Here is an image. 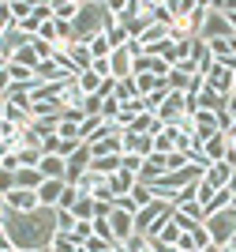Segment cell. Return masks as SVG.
Here are the masks:
<instances>
[{
  "mask_svg": "<svg viewBox=\"0 0 236 252\" xmlns=\"http://www.w3.org/2000/svg\"><path fill=\"white\" fill-rule=\"evenodd\" d=\"M120 169H128V173H135V177H139V169H143V158H139V155H120Z\"/></svg>",
  "mask_w": 236,
  "mask_h": 252,
  "instance_id": "obj_41",
  "label": "cell"
},
{
  "mask_svg": "<svg viewBox=\"0 0 236 252\" xmlns=\"http://www.w3.org/2000/svg\"><path fill=\"white\" fill-rule=\"evenodd\" d=\"M161 128H165V125L157 121L154 113H143V117H135L124 132H139V136H150V139H154V136H161Z\"/></svg>",
  "mask_w": 236,
  "mask_h": 252,
  "instance_id": "obj_17",
  "label": "cell"
},
{
  "mask_svg": "<svg viewBox=\"0 0 236 252\" xmlns=\"http://www.w3.org/2000/svg\"><path fill=\"white\" fill-rule=\"evenodd\" d=\"M116 102H131V98H139V91H135V79H131V75H128V79H116Z\"/></svg>",
  "mask_w": 236,
  "mask_h": 252,
  "instance_id": "obj_32",
  "label": "cell"
},
{
  "mask_svg": "<svg viewBox=\"0 0 236 252\" xmlns=\"http://www.w3.org/2000/svg\"><path fill=\"white\" fill-rule=\"evenodd\" d=\"M75 83H79V91H82V94H98L105 79H98L94 72H82V75H75Z\"/></svg>",
  "mask_w": 236,
  "mask_h": 252,
  "instance_id": "obj_33",
  "label": "cell"
},
{
  "mask_svg": "<svg viewBox=\"0 0 236 252\" xmlns=\"http://www.w3.org/2000/svg\"><path fill=\"white\" fill-rule=\"evenodd\" d=\"M8 91H11V75H8V68H4V72H0V98L8 94Z\"/></svg>",
  "mask_w": 236,
  "mask_h": 252,
  "instance_id": "obj_50",
  "label": "cell"
},
{
  "mask_svg": "<svg viewBox=\"0 0 236 252\" xmlns=\"http://www.w3.org/2000/svg\"><path fill=\"white\" fill-rule=\"evenodd\" d=\"M229 192L236 196V169H233V181H229Z\"/></svg>",
  "mask_w": 236,
  "mask_h": 252,
  "instance_id": "obj_54",
  "label": "cell"
},
{
  "mask_svg": "<svg viewBox=\"0 0 236 252\" xmlns=\"http://www.w3.org/2000/svg\"><path fill=\"white\" fill-rule=\"evenodd\" d=\"M11 189H15V173H8V169H0V196H8Z\"/></svg>",
  "mask_w": 236,
  "mask_h": 252,
  "instance_id": "obj_47",
  "label": "cell"
},
{
  "mask_svg": "<svg viewBox=\"0 0 236 252\" xmlns=\"http://www.w3.org/2000/svg\"><path fill=\"white\" fill-rule=\"evenodd\" d=\"M0 226L8 230L11 245L19 252H30V249H49V241L56 237V215L52 211H34V215H15V211H4Z\"/></svg>",
  "mask_w": 236,
  "mask_h": 252,
  "instance_id": "obj_1",
  "label": "cell"
},
{
  "mask_svg": "<svg viewBox=\"0 0 236 252\" xmlns=\"http://www.w3.org/2000/svg\"><path fill=\"white\" fill-rule=\"evenodd\" d=\"M30 252H49V249H30Z\"/></svg>",
  "mask_w": 236,
  "mask_h": 252,
  "instance_id": "obj_58",
  "label": "cell"
},
{
  "mask_svg": "<svg viewBox=\"0 0 236 252\" xmlns=\"http://www.w3.org/2000/svg\"><path fill=\"white\" fill-rule=\"evenodd\" d=\"M113 207H116V211H128V215H135V211H139V203H135L131 196H116Z\"/></svg>",
  "mask_w": 236,
  "mask_h": 252,
  "instance_id": "obj_46",
  "label": "cell"
},
{
  "mask_svg": "<svg viewBox=\"0 0 236 252\" xmlns=\"http://www.w3.org/2000/svg\"><path fill=\"white\" fill-rule=\"evenodd\" d=\"M173 222L180 226V233H191V230H199V222H191V219H184L180 211H173Z\"/></svg>",
  "mask_w": 236,
  "mask_h": 252,
  "instance_id": "obj_45",
  "label": "cell"
},
{
  "mask_svg": "<svg viewBox=\"0 0 236 252\" xmlns=\"http://www.w3.org/2000/svg\"><path fill=\"white\" fill-rule=\"evenodd\" d=\"M135 185H139V177H135V173H128V169H116L113 177H109V189H113V196H131Z\"/></svg>",
  "mask_w": 236,
  "mask_h": 252,
  "instance_id": "obj_21",
  "label": "cell"
},
{
  "mask_svg": "<svg viewBox=\"0 0 236 252\" xmlns=\"http://www.w3.org/2000/svg\"><path fill=\"white\" fill-rule=\"evenodd\" d=\"M131 200L139 203V207H150V203H154L157 196H154V192H150V185H143V181H139V185H135V189H131Z\"/></svg>",
  "mask_w": 236,
  "mask_h": 252,
  "instance_id": "obj_39",
  "label": "cell"
},
{
  "mask_svg": "<svg viewBox=\"0 0 236 252\" xmlns=\"http://www.w3.org/2000/svg\"><path fill=\"white\" fill-rule=\"evenodd\" d=\"M165 173H169V166H165V155H146L143 158V169H139V181H143V185H154L157 177H165Z\"/></svg>",
  "mask_w": 236,
  "mask_h": 252,
  "instance_id": "obj_12",
  "label": "cell"
},
{
  "mask_svg": "<svg viewBox=\"0 0 236 252\" xmlns=\"http://www.w3.org/2000/svg\"><path fill=\"white\" fill-rule=\"evenodd\" d=\"M180 237H184V233H180V226H176V222L169 219V222H165V230L157 233L154 241H157V245H165V249H176V241H180Z\"/></svg>",
  "mask_w": 236,
  "mask_h": 252,
  "instance_id": "obj_30",
  "label": "cell"
},
{
  "mask_svg": "<svg viewBox=\"0 0 236 252\" xmlns=\"http://www.w3.org/2000/svg\"><path fill=\"white\" fill-rule=\"evenodd\" d=\"M225 139H229V143H236V121H233V125L225 128Z\"/></svg>",
  "mask_w": 236,
  "mask_h": 252,
  "instance_id": "obj_52",
  "label": "cell"
},
{
  "mask_svg": "<svg viewBox=\"0 0 236 252\" xmlns=\"http://www.w3.org/2000/svg\"><path fill=\"white\" fill-rule=\"evenodd\" d=\"M82 11V0H52V19L56 23H75Z\"/></svg>",
  "mask_w": 236,
  "mask_h": 252,
  "instance_id": "obj_19",
  "label": "cell"
},
{
  "mask_svg": "<svg viewBox=\"0 0 236 252\" xmlns=\"http://www.w3.org/2000/svg\"><path fill=\"white\" fill-rule=\"evenodd\" d=\"M60 102H30V117H60Z\"/></svg>",
  "mask_w": 236,
  "mask_h": 252,
  "instance_id": "obj_34",
  "label": "cell"
},
{
  "mask_svg": "<svg viewBox=\"0 0 236 252\" xmlns=\"http://www.w3.org/2000/svg\"><path fill=\"white\" fill-rule=\"evenodd\" d=\"M86 169H90V147L82 143V147H75L72 155H68V177H64V181H68V185H75Z\"/></svg>",
  "mask_w": 236,
  "mask_h": 252,
  "instance_id": "obj_8",
  "label": "cell"
},
{
  "mask_svg": "<svg viewBox=\"0 0 236 252\" xmlns=\"http://www.w3.org/2000/svg\"><path fill=\"white\" fill-rule=\"evenodd\" d=\"M64 189H68V181H41V189H38V203H41L45 211H56V207H60Z\"/></svg>",
  "mask_w": 236,
  "mask_h": 252,
  "instance_id": "obj_9",
  "label": "cell"
},
{
  "mask_svg": "<svg viewBox=\"0 0 236 252\" xmlns=\"http://www.w3.org/2000/svg\"><path fill=\"white\" fill-rule=\"evenodd\" d=\"M203 252H225V249H221V245H206Z\"/></svg>",
  "mask_w": 236,
  "mask_h": 252,
  "instance_id": "obj_53",
  "label": "cell"
},
{
  "mask_svg": "<svg viewBox=\"0 0 236 252\" xmlns=\"http://www.w3.org/2000/svg\"><path fill=\"white\" fill-rule=\"evenodd\" d=\"M34 15V0H11V19L23 23V19H30Z\"/></svg>",
  "mask_w": 236,
  "mask_h": 252,
  "instance_id": "obj_37",
  "label": "cell"
},
{
  "mask_svg": "<svg viewBox=\"0 0 236 252\" xmlns=\"http://www.w3.org/2000/svg\"><path fill=\"white\" fill-rule=\"evenodd\" d=\"M102 109H105L102 94H86V102H82V117H102Z\"/></svg>",
  "mask_w": 236,
  "mask_h": 252,
  "instance_id": "obj_40",
  "label": "cell"
},
{
  "mask_svg": "<svg viewBox=\"0 0 236 252\" xmlns=\"http://www.w3.org/2000/svg\"><path fill=\"white\" fill-rule=\"evenodd\" d=\"M90 230H94V237H102V241L120 245V241H116V233H113V222H109V215H98V219L90 222Z\"/></svg>",
  "mask_w": 236,
  "mask_h": 252,
  "instance_id": "obj_27",
  "label": "cell"
},
{
  "mask_svg": "<svg viewBox=\"0 0 236 252\" xmlns=\"http://www.w3.org/2000/svg\"><path fill=\"white\" fill-rule=\"evenodd\" d=\"M206 230H210V241L225 249L229 237L236 233V211L225 207V211H217V215H210V219H206Z\"/></svg>",
  "mask_w": 236,
  "mask_h": 252,
  "instance_id": "obj_2",
  "label": "cell"
},
{
  "mask_svg": "<svg viewBox=\"0 0 236 252\" xmlns=\"http://www.w3.org/2000/svg\"><path fill=\"white\" fill-rule=\"evenodd\" d=\"M195 4H199V0H169V8H173V19H191Z\"/></svg>",
  "mask_w": 236,
  "mask_h": 252,
  "instance_id": "obj_36",
  "label": "cell"
},
{
  "mask_svg": "<svg viewBox=\"0 0 236 252\" xmlns=\"http://www.w3.org/2000/svg\"><path fill=\"white\" fill-rule=\"evenodd\" d=\"M4 203H8V211H15V215H34V211H41L38 192H30V189H11L8 196H4Z\"/></svg>",
  "mask_w": 236,
  "mask_h": 252,
  "instance_id": "obj_5",
  "label": "cell"
},
{
  "mask_svg": "<svg viewBox=\"0 0 236 252\" xmlns=\"http://www.w3.org/2000/svg\"><path fill=\"white\" fill-rule=\"evenodd\" d=\"M79 196H82V192L75 189V185H68V189H64V196H60V207H64V211H72V207H75V200H79Z\"/></svg>",
  "mask_w": 236,
  "mask_h": 252,
  "instance_id": "obj_42",
  "label": "cell"
},
{
  "mask_svg": "<svg viewBox=\"0 0 236 252\" xmlns=\"http://www.w3.org/2000/svg\"><path fill=\"white\" fill-rule=\"evenodd\" d=\"M225 113H229V117H233V121H236V91H233V94L225 98Z\"/></svg>",
  "mask_w": 236,
  "mask_h": 252,
  "instance_id": "obj_51",
  "label": "cell"
},
{
  "mask_svg": "<svg viewBox=\"0 0 236 252\" xmlns=\"http://www.w3.org/2000/svg\"><path fill=\"white\" fill-rule=\"evenodd\" d=\"M105 34H109V45H113V53L116 49H128V42H131V31L128 27H120V23H105Z\"/></svg>",
  "mask_w": 236,
  "mask_h": 252,
  "instance_id": "obj_22",
  "label": "cell"
},
{
  "mask_svg": "<svg viewBox=\"0 0 236 252\" xmlns=\"http://www.w3.org/2000/svg\"><path fill=\"white\" fill-rule=\"evenodd\" d=\"M109 222H113V233H116V241H128V237H131L135 233V215H128V211H109Z\"/></svg>",
  "mask_w": 236,
  "mask_h": 252,
  "instance_id": "obj_16",
  "label": "cell"
},
{
  "mask_svg": "<svg viewBox=\"0 0 236 252\" xmlns=\"http://www.w3.org/2000/svg\"><path fill=\"white\" fill-rule=\"evenodd\" d=\"M139 42H143V49H154V45L169 42V27H161V23H146L143 34H139Z\"/></svg>",
  "mask_w": 236,
  "mask_h": 252,
  "instance_id": "obj_20",
  "label": "cell"
},
{
  "mask_svg": "<svg viewBox=\"0 0 236 252\" xmlns=\"http://www.w3.org/2000/svg\"><path fill=\"white\" fill-rule=\"evenodd\" d=\"M120 147H124V155L146 158V155H154V139H150V136H139V132H120Z\"/></svg>",
  "mask_w": 236,
  "mask_h": 252,
  "instance_id": "obj_7",
  "label": "cell"
},
{
  "mask_svg": "<svg viewBox=\"0 0 236 252\" xmlns=\"http://www.w3.org/2000/svg\"><path fill=\"white\" fill-rule=\"evenodd\" d=\"M68 57H72V64H75V72H90V64H94V57H90V49H86V42H79V38H72L68 45H60Z\"/></svg>",
  "mask_w": 236,
  "mask_h": 252,
  "instance_id": "obj_10",
  "label": "cell"
},
{
  "mask_svg": "<svg viewBox=\"0 0 236 252\" xmlns=\"http://www.w3.org/2000/svg\"><path fill=\"white\" fill-rule=\"evenodd\" d=\"M229 203H233V192H229V189H217L214 196H210V200L203 203V211H206V219H210V215H217V211H225Z\"/></svg>",
  "mask_w": 236,
  "mask_h": 252,
  "instance_id": "obj_26",
  "label": "cell"
},
{
  "mask_svg": "<svg viewBox=\"0 0 236 252\" xmlns=\"http://www.w3.org/2000/svg\"><path fill=\"white\" fill-rule=\"evenodd\" d=\"M41 181H45V177H41L38 169H26V166H23L19 173H15V189H30V192H38V189H41Z\"/></svg>",
  "mask_w": 236,
  "mask_h": 252,
  "instance_id": "obj_29",
  "label": "cell"
},
{
  "mask_svg": "<svg viewBox=\"0 0 236 252\" xmlns=\"http://www.w3.org/2000/svg\"><path fill=\"white\" fill-rule=\"evenodd\" d=\"M82 102H86V94L79 91L75 79H68V83L60 87V109L64 113H82Z\"/></svg>",
  "mask_w": 236,
  "mask_h": 252,
  "instance_id": "obj_11",
  "label": "cell"
},
{
  "mask_svg": "<svg viewBox=\"0 0 236 252\" xmlns=\"http://www.w3.org/2000/svg\"><path fill=\"white\" fill-rule=\"evenodd\" d=\"M203 151H206V158H210V162H225V151H229L225 132H221V136H214V139H206Z\"/></svg>",
  "mask_w": 236,
  "mask_h": 252,
  "instance_id": "obj_28",
  "label": "cell"
},
{
  "mask_svg": "<svg viewBox=\"0 0 236 252\" xmlns=\"http://www.w3.org/2000/svg\"><path fill=\"white\" fill-rule=\"evenodd\" d=\"M225 249H236V233H233V237H229V245H225Z\"/></svg>",
  "mask_w": 236,
  "mask_h": 252,
  "instance_id": "obj_56",
  "label": "cell"
},
{
  "mask_svg": "<svg viewBox=\"0 0 236 252\" xmlns=\"http://www.w3.org/2000/svg\"><path fill=\"white\" fill-rule=\"evenodd\" d=\"M52 215H56V233H72L75 226H79V222H75V215H72V211H64V207H56Z\"/></svg>",
  "mask_w": 236,
  "mask_h": 252,
  "instance_id": "obj_35",
  "label": "cell"
},
{
  "mask_svg": "<svg viewBox=\"0 0 236 252\" xmlns=\"http://www.w3.org/2000/svg\"><path fill=\"white\" fill-rule=\"evenodd\" d=\"M49 252H82V249L68 237V233H56V237L49 241Z\"/></svg>",
  "mask_w": 236,
  "mask_h": 252,
  "instance_id": "obj_38",
  "label": "cell"
},
{
  "mask_svg": "<svg viewBox=\"0 0 236 252\" xmlns=\"http://www.w3.org/2000/svg\"><path fill=\"white\" fill-rule=\"evenodd\" d=\"M233 169L229 162H210V169L203 173V181L210 185V189H229V181H233Z\"/></svg>",
  "mask_w": 236,
  "mask_h": 252,
  "instance_id": "obj_14",
  "label": "cell"
},
{
  "mask_svg": "<svg viewBox=\"0 0 236 252\" xmlns=\"http://www.w3.org/2000/svg\"><path fill=\"white\" fill-rule=\"evenodd\" d=\"M221 136V121H217V113H210V109H199L195 113V143L203 147L206 139Z\"/></svg>",
  "mask_w": 236,
  "mask_h": 252,
  "instance_id": "obj_6",
  "label": "cell"
},
{
  "mask_svg": "<svg viewBox=\"0 0 236 252\" xmlns=\"http://www.w3.org/2000/svg\"><path fill=\"white\" fill-rule=\"evenodd\" d=\"M206 87H210L214 94L229 98L236 91V72H233V68H225V64H214V68L206 72Z\"/></svg>",
  "mask_w": 236,
  "mask_h": 252,
  "instance_id": "obj_3",
  "label": "cell"
},
{
  "mask_svg": "<svg viewBox=\"0 0 236 252\" xmlns=\"http://www.w3.org/2000/svg\"><path fill=\"white\" fill-rule=\"evenodd\" d=\"M72 215H75V222H94V219H98V200L79 196V200H75V207H72Z\"/></svg>",
  "mask_w": 236,
  "mask_h": 252,
  "instance_id": "obj_23",
  "label": "cell"
},
{
  "mask_svg": "<svg viewBox=\"0 0 236 252\" xmlns=\"http://www.w3.org/2000/svg\"><path fill=\"white\" fill-rule=\"evenodd\" d=\"M86 49H90V57L94 61H105V57H113V45H109V34H94L90 42H86Z\"/></svg>",
  "mask_w": 236,
  "mask_h": 252,
  "instance_id": "obj_25",
  "label": "cell"
},
{
  "mask_svg": "<svg viewBox=\"0 0 236 252\" xmlns=\"http://www.w3.org/2000/svg\"><path fill=\"white\" fill-rule=\"evenodd\" d=\"M15 252H19V249H15Z\"/></svg>",
  "mask_w": 236,
  "mask_h": 252,
  "instance_id": "obj_59",
  "label": "cell"
},
{
  "mask_svg": "<svg viewBox=\"0 0 236 252\" xmlns=\"http://www.w3.org/2000/svg\"><path fill=\"white\" fill-rule=\"evenodd\" d=\"M0 252H15V245H11V237H8L4 226H0Z\"/></svg>",
  "mask_w": 236,
  "mask_h": 252,
  "instance_id": "obj_49",
  "label": "cell"
},
{
  "mask_svg": "<svg viewBox=\"0 0 236 252\" xmlns=\"http://www.w3.org/2000/svg\"><path fill=\"white\" fill-rule=\"evenodd\" d=\"M191 237H195V249H199V252H203L206 245H214V241H210V230H206V226H199V230H191Z\"/></svg>",
  "mask_w": 236,
  "mask_h": 252,
  "instance_id": "obj_44",
  "label": "cell"
},
{
  "mask_svg": "<svg viewBox=\"0 0 236 252\" xmlns=\"http://www.w3.org/2000/svg\"><path fill=\"white\" fill-rule=\"evenodd\" d=\"M184 113H187V98L180 94V91H169V94H165V102H161V109H157L154 117L161 121L165 128H169V125H176Z\"/></svg>",
  "mask_w": 236,
  "mask_h": 252,
  "instance_id": "obj_4",
  "label": "cell"
},
{
  "mask_svg": "<svg viewBox=\"0 0 236 252\" xmlns=\"http://www.w3.org/2000/svg\"><path fill=\"white\" fill-rule=\"evenodd\" d=\"M214 192H217V189H210V185H206V181L199 177V203H206L210 196H214Z\"/></svg>",
  "mask_w": 236,
  "mask_h": 252,
  "instance_id": "obj_48",
  "label": "cell"
},
{
  "mask_svg": "<svg viewBox=\"0 0 236 252\" xmlns=\"http://www.w3.org/2000/svg\"><path fill=\"white\" fill-rule=\"evenodd\" d=\"M173 211H180L184 219H191V222H199V226H206V211H203V203H199V200H187L184 207H173Z\"/></svg>",
  "mask_w": 236,
  "mask_h": 252,
  "instance_id": "obj_31",
  "label": "cell"
},
{
  "mask_svg": "<svg viewBox=\"0 0 236 252\" xmlns=\"http://www.w3.org/2000/svg\"><path fill=\"white\" fill-rule=\"evenodd\" d=\"M4 211H8V203H4V196H0V219H4Z\"/></svg>",
  "mask_w": 236,
  "mask_h": 252,
  "instance_id": "obj_55",
  "label": "cell"
},
{
  "mask_svg": "<svg viewBox=\"0 0 236 252\" xmlns=\"http://www.w3.org/2000/svg\"><path fill=\"white\" fill-rule=\"evenodd\" d=\"M116 169H120V155H105V158H90V173H98V177H113Z\"/></svg>",
  "mask_w": 236,
  "mask_h": 252,
  "instance_id": "obj_24",
  "label": "cell"
},
{
  "mask_svg": "<svg viewBox=\"0 0 236 252\" xmlns=\"http://www.w3.org/2000/svg\"><path fill=\"white\" fill-rule=\"evenodd\" d=\"M143 15L150 23H161V27H173V8H169V0H143Z\"/></svg>",
  "mask_w": 236,
  "mask_h": 252,
  "instance_id": "obj_13",
  "label": "cell"
},
{
  "mask_svg": "<svg viewBox=\"0 0 236 252\" xmlns=\"http://www.w3.org/2000/svg\"><path fill=\"white\" fill-rule=\"evenodd\" d=\"M38 173H41L45 181H64V177H68V162H64V158H56V155H41Z\"/></svg>",
  "mask_w": 236,
  "mask_h": 252,
  "instance_id": "obj_15",
  "label": "cell"
},
{
  "mask_svg": "<svg viewBox=\"0 0 236 252\" xmlns=\"http://www.w3.org/2000/svg\"><path fill=\"white\" fill-rule=\"evenodd\" d=\"M113 252H128V249H124V245H116V249H113Z\"/></svg>",
  "mask_w": 236,
  "mask_h": 252,
  "instance_id": "obj_57",
  "label": "cell"
},
{
  "mask_svg": "<svg viewBox=\"0 0 236 252\" xmlns=\"http://www.w3.org/2000/svg\"><path fill=\"white\" fill-rule=\"evenodd\" d=\"M146 245H150V241H146L143 233H131V237L124 241V249H128V252H146Z\"/></svg>",
  "mask_w": 236,
  "mask_h": 252,
  "instance_id": "obj_43",
  "label": "cell"
},
{
  "mask_svg": "<svg viewBox=\"0 0 236 252\" xmlns=\"http://www.w3.org/2000/svg\"><path fill=\"white\" fill-rule=\"evenodd\" d=\"M105 155H124L120 132H109V136H102L98 143H90V158H105Z\"/></svg>",
  "mask_w": 236,
  "mask_h": 252,
  "instance_id": "obj_18",
  "label": "cell"
}]
</instances>
